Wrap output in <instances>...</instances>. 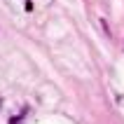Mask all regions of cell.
<instances>
[{
	"mask_svg": "<svg viewBox=\"0 0 124 124\" xmlns=\"http://www.w3.org/2000/svg\"><path fill=\"white\" fill-rule=\"evenodd\" d=\"M21 117H23V115H19V117H14V119H12L9 124H21Z\"/></svg>",
	"mask_w": 124,
	"mask_h": 124,
	"instance_id": "obj_1",
	"label": "cell"
}]
</instances>
